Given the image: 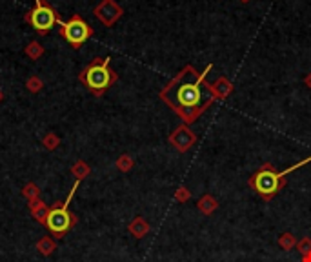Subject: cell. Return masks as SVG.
<instances>
[{"instance_id":"cell-16","label":"cell","mask_w":311,"mask_h":262,"mask_svg":"<svg viewBox=\"0 0 311 262\" xmlns=\"http://www.w3.org/2000/svg\"><path fill=\"white\" fill-rule=\"evenodd\" d=\"M177 200H180V202H186V200H189V192H187L186 187H180L179 192H177Z\"/></svg>"},{"instance_id":"cell-20","label":"cell","mask_w":311,"mask_h":262,"mask_svg":"<svg viewBox=\"0 0 311 262\" xmlns=\"http://www.w3.org/2000/svg\"><path fill=\"white\" fill-rule=\"evenodd\" d=\"M0 100H2V91H0Z\"/></svg>"},{"instance_id":"cell-11","label":"cell","mask_w":311,"mask_h":262,"mask_svg":"<svg viewBox=\"0 0 311 262\" xmlns=\"http://www.w3.org/2000/svg\"><path fill=\"white\" fill-rule=\"evenodd\" d=\"M42 53H44V47L35 40L29 42L28 47H26V55H28L29 58H33V60H37L38 57H42Z\"/></svg>"},{"instance_id":"cell-14","label":"cell","mask_w":311,"mask_h":262,"mask_svg":"<svg viewBox=\"0 0 311 262\" xmlns=\"http://www.w3.org/2000/svg\"><path fill=\"white\" fill-rule=\"evenodd\" d=\"M299 250H300V253H302L304 257L311 253V241H309V239H307V237L302 239V242L299 244Z\"/></svg>"},{"instance_id":"cell-1","label":"cell","mask_w":311,"mask_h":262,"mask_svg":"<svg viewBox=\"0 0 311 262\" xmlns=\"http://www.w3.org/2000/svg\"><path fill=\"white\" fill-rule=\"evenodd\" d=\"M209 71H211V64L206 66L202 73L187 64L160 91L162 102H166L186 124L195 122L200 113L206 111L215 100L211 86L204 82V77Z\"/></svg>"},{"instance_id":"cell-15","label":"cell","mask_w":311,"mask_h":262,"mask_svg":"<svg viewBox=\"0 0 311 262\" xmlns=\"http://www.w3.org/2000/svg\"><path fill=\"white\" fill-rule=\"evenodd\" d=\"M131 158L128 157V155H124V157H121V160H118V168L121 170H129L131 168Z\"/></svg>"},{"instance_id":"cell-19","label":"cell","mask_w":311,"mask_h":262,"mask_svg":"<svg viewBox=\"0 0 311 262\" xmlns=\"http://www.w3.org/2000/svg\"><path fill=\"white\" fill-rule=\"evenodd\" d=\"M304 262H311V253H309V255H306V257H304Z\"/></svg>"},{"instance_id":"cell-3","label":"cell","mask_w":311,"mask_h":262,"mask_svg":"<svg viewBox=\"0 0 311 262\" xmlns=\"http://www.w3.org/2000/svg\"><path fill=\"white\" fill-rule=\"evenodd\" d=\"M249 186L251 189L258 193L264 200H271L277 195L284 186H286V180H284V175L278 173L273 168V164H264L258 171H255L249 179Z\"/></svg>"},{"instance_id":"cell-18","label":"cell","mask_w":311,"mask_h":262,"mask_svg":"<svg viewBox=\"0 0 311 262\" xmlns=\"http://www.w3.org/2000/svg\"><path fill=\"white\" fill-rule=\"evenodd\" d=\"M306 86H307V87H311V73L306 77Z\"/></svg>"},{"instance_id":"cell-17","label":"cell","mask_w":311,"mask_h":262,"mask_svg":"<svg viewBox=\"0 0 311 262\" xmlns=\"http://www.w3.org/2000/svg\"><path fill=\"white\" fill-rule=\"evenodd\" d=\"M28 87L31 89V91H38V89L42 87V84L38 82L37 79H29V80H28Z\"/></svg>"},{"instance_id":"cell-13","label":"cell","mask_w":311,"mask_h":262,"mask_svg":"<svg viewBox=\"0 0 311 262\" xmlns=\"http://www.w3.org/2000/svg\"><path fill=\"white\" fill-rule=\"evenodd\" d=\"M278 244H280L282 250H293L295 246H297V241H295V237L291 233H284L282 237L278 239Z\"/></svg>"},{"instance_id":"cell-6","label":"cell","mask_w":311,"mask_h":262,"mask_svg":"<svg viewBox=\"0 0 311 262\" xmlns=\"http://www.w3.org/2000/svg\"><path fill=\"white\" fill-rule=\"evenodd\" d=\"M60 35L66 38V42L69 44L73 50H79L86 44L87 38H91L93 35V29L91 26L87 24L80 15H73L69 20H60Z\"/></svg>"},{"instance_id":"cell-12","label":"cell","mask_w":311,"mask_h":262,"mask_svg":"<svg viewBox=\"0 0 311 262\" xmlns=\"http://www.w3.org/2000/svg\"><path fill=\"white\" fill-rule=\"evenodd\" d=\"M129 229L133 231V235H135V237H144L146 233H148V224H146V222L142 221L140 217H138L137 221H135L131 226H129Z\"/></svg>"},{"instance_id":"cell-2","label":"cell","mask_w":311,"mask_h":262,"mask_svg":"<svg viewBox=\"0 0 311 262\" xmlns=\"http://www.w3.org/2000/svg\"><path fill=\"white\" fill-rule=\"evenodd\" d=\"M109 60H111L109 57L95 58L91 64H87L79 77L80 82L97 97L104 95L118 79L115 71L109 67Z\"/></svg>"},{"instance_id":"cell-4","label":"cell","mask_w":311,"mask_h":262,"mask_svg":"<svg viewBox=\"0 0 311 262\" xmlns=\"http://www.w3.org/2000/svg\"><path fill=\"white\" fill-rule=\"evenodd\" d=\"M26 22L37 31V35H47L55 26L60 24V17L47 2L35 0V8L26 15Z\"/></svg>"},{"instance_id":"cell-9","label":"cell","mask_w":311,"mask_h":262,"mask_svg":"<svg viewBox=\"0 0 311 262\" xmlns=\"http://www.w3.org/2000/svg\"><path fill=\"white\" fill-rule=\"evenodd\" d=\"M231 89H233V86L229 84L228 79H224V77H220V79L211 86V91H213V95H215V99H224V97H228L229 93H231Z\"/></svg>"},{"instance_id":"cell-7","label":"cell","mask_w":311,"mask_h":262,"mask_svg":"<svg viewBox=\"0 0 311 262\" xmlns=\"http://www.w3.org/2000/svg\"><path fill=\"white\" fill-rule=\"evenodd\" d=\"M95 17L102 22L104 26H113L118 18L124 15V9L116 4L115 0H102L99 6L95 8Z\"/></svg>"},{"instance_id":"cell-5","label":"cell","mask_w":311,"mask_h":262,"mask_svg":"<svg viewBox=\"0 0 311 262\" xmlns=\"http://www.w3.org/2000/svg\"><path fill=\"white\" fill-rule=\"evenodd\" d=\"M77 186H79V184H75V187L71 189V195L67 197L66 202L60 204V206L51 208L50 211H47V215L42 219L44 224H46V228L53 233L55 237H62V235H66V233L71 229V226L75 224V217L67 211V204H69L71 197H73V193H75Z\"/></svg>"},{"instance_id":"cell-21","label":"cell","mask_w":311,"mask_h":262,"mask_svg":"<svg viewBox=\"0 0 311 262\" xmlns=\"http://www.w3.org/2000/svg\"><path fill=\"white\" fill-rule=\"evenodd\" d=\"M241 2H249V0H241Z\"/></svg>"},{"instance_id":"cell-10","label":"cell","mask_w":311,"mask_h":262,"mask_svg":"<svg viewBox=\"0 0 311 262\" xmlns=\"http://www.w3.org/2000/svg\"><path fill=\"white\" fill-rule=\"evenodd\" d=\"M217 206H219V202H217V199L211 195H204L202 199L199 200V209L202 213H206V215H209V213L215 211Z\"/></svg>"},{"instance_id":"cell-8","label":"cell","mask_w":311,"mask_h":262,"mask_svg":"<svg viewBox=\"0 0 311 262\" xmlns=\"http://www.w3.org/2000/svg\"><path fill=\"white\" fill-rule=\"evenodd\" d=\"M195 140H197V135L193 133L187 126H179V128L170 135V142L180 151V153H186L191 146L195 144Z\"/></svg>"}]
</instances>
